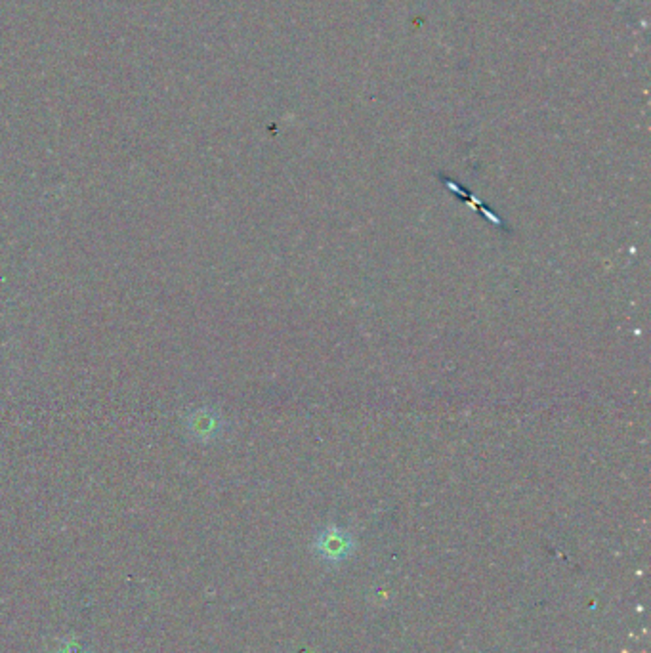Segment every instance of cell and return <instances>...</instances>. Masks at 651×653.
<instances>
[{"label": "cell", "instance_id": "cell-1", "mask_svg": "<svg viewBox=\"0 0 651 653\" xmlns=\"http://www.w3.org/2000/svg\"><path fill=\"white\" fill-rule=\"evenodd\" d=\"M63 653H82V651H80V648L77 644H68L63 648Z\"/></svg>", "mask_w": 651, "mask_h": 653}]
</instances>
